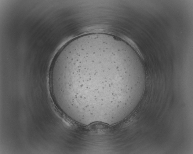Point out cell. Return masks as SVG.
<instances>
[{
  "mask_svg": "<svg viewBox=\"0 0 193 154\" xmlns=\"http://www.w3.org/2000/svg\"><path fill=\"white\" fill-rule=\"evenodd\" d=\"M64 76L71 87L84 92L100 89L108 104H121L145 79L144 69L131 53L98 41L72 48L65 61Z\"/></svg>",
  "mask_w": 193,
  "mask_h": 154,
  "instance_id": "obj_1",
  "label": "cell"
}]
</instances>
